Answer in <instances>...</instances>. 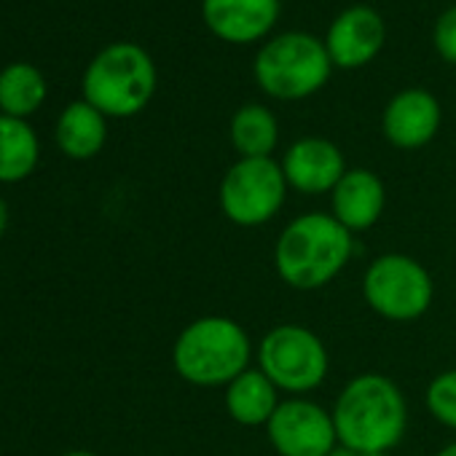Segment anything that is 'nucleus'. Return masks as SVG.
<instances>
[{
    "label": "nucleus",
    "instance_id": "nucleus-1",
    "mask_svg": "<svg viewBox=\"0 0 456 456\" xmlns=\"http://www.w3.org/2000/svg\"><path fill=\"white\" fill-rule=\"evenodd\" d=\"M333 424L338 445L370 453L392 451L408 427V405L400 387L381 373L354 376L336 397Z\"/></svg>",
    "mask_w": 456,
    "mask_h": 456
},
{
    "label": "nucleus",
    "instance_id": "nucleus-2",
    "mask_svg": "<svg viewBox=\"0 0 456 456\" xmlns=\"http://www.w3.org/2000/svg\"><path fill=\"white\" fill-rule=\"evenodd\" d=\"M352 232L325 212H306L290 220L274 245V266L285 285L320 290L352 261Z\"/></svg>",
    "mask_w": 456,
    "mask_h": 456
},
{
    "label": "nucleus",
    "instance_id": "nucleus-3",
    "mask_svg": "<svg viewBox=\"0 0 456 456\" xmlns=\"http://www.w3.org/2000/svg\"><path fill=\"white\" fill-rule=\"evenodd\" d=\"M253 344L248 330L232 317H199L185 325L172 346L177 376L193 387H228L250 368Z\"/></svg>",
    "mask_w": 456,
    "mask_h": 456
},
{
    "label": "nucleus",
    "instance_id": "nucleus-4",
    "mask_svg": "<svg viewBox=\"0 0 456 456\" xmlns=\"http://www.w3.org/2000/svg\"><path fill=\"white\" fill-rule=\"evenodd\" d=\"M156 65L137 44L105 46L84 73V100L105 118H129L156 94Z\"/></svg>",
    "mask_w": 456,
    "mask_h": 456
},
{
    "label": "nucleus",
    "instance_id": "nucleus-5",
    "mask_svg": "<svg viewBox=\"0 0 456 456\" xmlns=\"http://www.w3.org/2000/svg\"><path fill=\"white\" fill-rule=\"evenodd\" d=\"M333 62L325 49V41L290 30L269 38L253 62V78L274 100L296 102L317 94L330 78Z\"/></svg>",
    "mask_w": 456,
    "mask_h": 456
},
{
    "label": "nucleus",
    "instance_id": "nucleus-6",
    "mask_svg": "<svg viewBox=\"0 0 456 456\" xmlns=\"http://www.w3.org/2000/svg\"><path fill=\"white\" fill-rule=\"evenodd\" d=\"M258 368L280 392L301 397L314 392L328 379L330 357L317 333L288 322L272 328L264 336L258 346Z\"/></svg>",
    "mask_w": 456,
    "mask_h": 456
},
{
    "label": "nucleus",
    "instance_id": "nucleus-7",
    "mask_svg": "<svg viewBox=\"0 0 456 456\" xmlns=\"http://www.w3.org/2000/svg\"><path fill=\"white\" fill-rule=\"evenodd\" d=\"M288 188L282 164L274 159H240L223 175L217 201L234 225L256 228L277 217L285 207Z\"/></svg>",
    "mask_w": 456,
    "mask_h": 456
},
{
    "label": "nucleus",
    "instance_id": "nucleus-8",
    "mask_svg": "<svg viewBox=\"0 0 456 456\" xmlns=\"http://www.w3.org/2000/svg\"><path fill=\"white\" fill-rule=\"evenodd\" d=\"M362 296L379 317L389 322H411L429 309L435 285L416 258L387 253L370 261L362 277Z\"/></svg>",
    "mask_w": 456,
    "mask_h": 456
},
{
    "label": "nucleus",
    "instance_id": "nucleus-9",
    "mask_svg": "<svg viewBox=\"0 0 456 456\" xmlns=\"http://www.w3.org/2000/svg\"><path fill=\"white\" fill-rule=\"evenodd\" d=\"M266 429L280 456H330L338 448L333 413L306 397L282 400Z\"/></svg>",
    "mask_w": 456,
    "mask_h": 456
},
{
    "label": "nucleus",
    "instance_id": "nucleus-10",
    "mask_svg": "<svg viewBox=\"0 0 456 456\" xmlns=\"http://www.w3.org/2000/svg\"><path fill=\"white\" fill-rule=\"evenodd\" d=\"M387 44L384 17L370 6H349L344 9L328 28L325 49L330 54L333 68L357 70L379 57Z\"/></svg>",
    "mask_w": 456,
    "mask_h": 456
},
{
    "label": "nucleus",
    "instance_id": "nucleus-11",
    "mask_svg": "<svg viewBox=\"0 0 456 456\" xmlns=\"http://www.w3.org/2000/svg\"><path fill=\"white\" fill-rule=\"evenodd\" d=\"M282 12V0H201L207 30L232 46H248L266 38Z\"/></svg>",
    "mask_w": 456,
    "mask_h": 456
},
{
    "label": "nucleus",
    "instance_id": "nucleus-12",
    "mask_svg": "<svg viewBox=\"0 0 456 456\" xmlns=\"http://www.w3.org/2000/svg\"><path fill=\"white\" fill-rule=\"evenodd\" d=\"M443 121L440 102L427 89H403L397 92L381 116V132L389 145L400 151H416L432 142Z\"/></svg>",
    "mask_w": 456,
    "mask_h": 456
},
{
    "label": "nucleus",
    "instance_id": "nucleus-13",
    "mask_svg": "<svg viewBox=\"0 0 456 456\" xmlns=\"http://www.w3.org/2000/svg\"><path fill=\"white\" fill-rule=\"evenodd\" d=\"M282 172L298 193H328L346 175L344 153L325 137H301L282 156Z\"/></svg>",
    "mask_w": 456,
    "mask_h": 456
},
{
    "label": "nucleus",
    "instance_id": "nucleus-14",
    "mask_svg": "<svg viewBox=\"0 0 456 456\" xmlns=\"http://www.w3.org/2000/svg\"><path fill=\"white\" fill-rule=\"evenodd\" d=\"M333 217L346 232H368L373 228L387 207V188L381 177L370 169H346L338 185L330 191Z\"/></svg>",
    "mask_w": 456,
    "mask_h": 456
},
{
    "label": "nucleus",
    "instance_id": "nucleus-15",
    "mask_svg": "<svg viewBox=\"0 0 456 456\" xmlns=\"http://www.w3.org/2000/svg\"><path fill=\"white\" fill-rule=\"evenodd\" d=\"M280 403V389L261 368H248L225 387V411L242 427L269 424Z\"/></svg>",
    "mask_w": 456,
    "mask_h": 456
},
{
    "label": "nucleus",
    "instance_id": "nucleus-16",
    "mask_svg": "<svg viewBox=\"0 0 456 456\" xmlns=\"http://www.w3.org/2000/svg\"><path fill=\"white\" fill-rule=\"evenodd\" d=\"M54 137H57L60 151L68 159L86 161L102 151L108 140V121L94 105H89L86 100H78L62 110Z\"/></svg>",
    "mask_w": 456,
    "mask_h": 456
},
{
    "label": "nucleus",
    "instance_id": "nucleus-17",
    "mask_svg": "<svg viewBox=\"0 0 456 456\" xmlns=\"http://www.w3.org/2000/svg\"><path fill=\"white\" fill-rule=\"evenodd\" d=\"M228 137H232V145L240 153V159H272L280 142L277 116L261 102L242 105L232 116Z\"/></svg>",
    "mask_w": 456,
    "mask_h": 456
},
{
    "label": "nucleus",
    "instance_id": "nucleus-18",
    "mask_svg": "<svg viewBox=\"0 0 456 456\" xmlns=\"http://www.w3.org/2000/svg\"><path fill=\"white\" fill-rule=\"evenodd\" d=\"M41 145L25 118L0 113V183H20L38 167Z\"/></svg>",
    "mask_w": 456,
    "mask_h": 456
},
{
    "label": "nucleus",
    "instance_id": "nucleus-19",
    "mask_svg": "<svg viewBox=\"0 0 456 456\" xmlns=\"http://www.w3.org/2000/svg\"><path fill=\"white\" fill-rule=\"evenodd\" d=\"M46 100V78L36 65L14 62L0 70V110L4 116L28 118Z\"/></svg>",
    "mask_w": 456,
    "mask_h": 456
},
{
    "label": "nucleus",
    "instance_id": "nucleus-20",
    "mask_svg": "<svg viewBox=\"0 0 456 456\" xmlns=\"http://www.w3.org/2000/svg\"><path fill=\"white\" fill-rule=\"evenodd\" d=\"M427 411L443 424L456 429V368L435 376L424 395Z\"/></svg>",
    "mask_w": 456,
    "mask_h": 456
},
{
    "label": "nucleus",
    "instance_id": "nucleus-21",
    "mask_svg": "<svg viewBox=\"0 0 456 456\" xmlns=\"http://www.w3.org/2000/svg\"><path fill=\"white\" fill-rule=\"evenodd\" d=\"M432 44L443 62L456 65V6L445 9L437 17V22L432 28Z\"/></svg>",
    "mask_w": 456,
    "mask_h": 456
},
{
    "label": "nucleus",
    "instance_id": "nucleus-22",
    "mask_svg": "<svg viewBox=\"0 0 456 456\" xmlns=\"http://www.w3.org/2000/svg\"><path fill=\"white\" fill-rule=\"evenodd\" d=\"M9 217H12L9 204H6V199H4V196H0V237H4V234L9 232Z\"/></svg>",
    "mask_w": 456,
    "mask_h": 456
},
{
    "label": "nucleus",
    "instance_id": "nucleus-23",
    "mask_svg": "<svg viewBox=\"0 0 456 456\" xmlns=\"http://www.w3.org/2000/svg\"><path fill=\"white\" fill-rule=\"evenodd\" d=\"M330 456H387V453H370V451H354V448L338 445Z\"/></svg>",
    "mask_w": 456,
    "mask_h": 456
},
{
    "label": "nucleus",
    "instance_id": "nucleus-24",
    "mask_svg": "<svg viewBox=\"0 0 456 456\" xmlns=\"http://www.w3.org/2000/svg\"><path fill=\"white\" fill-rule=\"evenodd\" d=\"M435 456H456V443H448L445 448H440Z\"/></svg>",
    "mask_w": 456,
    "mask_h": 456
},
{
    "label": "nucleus",
    "instance_id": "nucleus-25",
    "mask_svg": "<svg viewBox=\"0 0 456 456\" xmlns=\"http://www.w3.org/2000/svg\"><path fill=\"white\" fill-rule=\"evenodd\" d=\"M65 456H97V453H92V451H70Z\"/></svg>",
    "mask_w": 456,
    "mask_h": 456
}]
</instances>
